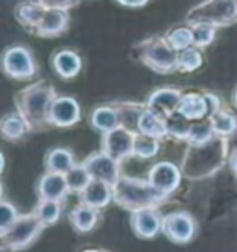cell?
I'll use <instances>...</instances> for the list:
<instances>
[{
  "instance_id": "obj_1",
  "label": "cell",
  "mask_w": 237,
  "mask_h": 252,
  "mask_svg": "<svg viewBox=\"0 0 237 252\" xmlns=\"http://www.w3.org/2000/svg\"><path fill=\"white\" fill-rule=\"evenodd\" d=\"M228 137L213 135L211 139L198 145H189L182 161V173L189 180H202L215 174L226 161Z\"/></svg>"
},
{
  "instance_id": "obj_2",
  "label": "cell",
  "mask_w": 237,
  "mask_h": 252,
  "mask_svg": "<svg viewBox=\"0 0 237 252\" xmlns=\"http://www.w3.org/2000/svg\"><path fill=\"white\" fill-rule=\"evenodd\" d=\"M56 96V89L47 82H35L15 94V108L28 123L30 130H43L50 126L48 113Z\"/></svg>"
},
{
  "instance_id": "obj_3",
  "label": "cell",
  "mask_w": 237,
  "mask_h": 252,
  "mask_svg": "<svg viewBox=\"0 0 237 252\" xmlns=\"http://www.w3.org/2000/svg\"><path fill=\"white\" fill-rule=\"evenodd\" d=\"M167 195L161 193L152 186L148 178H132L120 174L115 184H113V202L128 212H137L145 208H158L167 200Z\"/></svg>"
},
{
  "instance_id": "obj_4",
  "label": "cell",
  "mask_w": 237,
  "mask_h": 252,
  "mask_svg": "<svg viewBox=\"0 0 237 252\" xmlns=\"http://www.w3.org/2000/svg\"><path fill=\"white\" fill-rule=\"evenodd\" d=\"M135 58L150 71L159 74H171L178 71V50L171 47L165 35H154L150 39L135 45Z\"/></svg>"
},
{
  "instance_id": "obj_5",
  "label": "cell",
  "mask_w": 237,
  "mask_h": 252,
  "mask_svg": "<svg viewBox=\"0 0 237 252\" xmlns=\"http://www.w3.org/2000/svg\"><path fill=\"white\" fill-rule=\"evenodd\" d=\"M187 24L207 23L215 28H226L237 23V0H202L191 8L185 17Z\"/></svg>"
},
{
  "instance_id": "obj_6",
  "label": "cell",
  "mask_w": 237,
  "mask_h": 252,
  "mask_svg": "<svg viewBox=\"0 0 237 252\" xmlns=\"http://www.w3.org/2000/svg\"><path fill=\"white\" fill-rule=\"evenodd\" d=\"M43 228H45V224L35 215V212L19 215V219L11 226L2 230V249L13 252L24 251L26 247H30L39 237Z\"/></svg>"
},
{
  "instance_id": "obj_7",
  "label": "cell",
  "mask_w": 237,
  "mask_h": 252,
  "mask_svg": "<svg viewBox=\"0 0 237 252\" xmlns=\"http://www.w3.org/2000/svg\"><path fill=\"white\" fill-rule=\"evenodd\" d=\"M2 69L13 80H30L37 72L33 54L23 45L9 47L2 56Z\"/></svg>"
},
{
  "instance_id": "obj_8",
  "label": "cell",
  "mask_w": 237,
  "mask_h": 252,
  "mask_svg": "<svg viewBox=\"0 0 237 252\" xmlns=\"http://www.w3.org/2000/svg\"><path fill=\"white\" fill-rule=\"evenodd\" d=\"M161 232L165 234L169 241L176 245H185L197 234V220L187 212H173L163 215V228Z\"/></svg>"
},
{
  "instance_id": "obj_9",
  "label": "cell",
  "mask_w": 237,
  "mask_h": 252,
  "mask_svg": "<svg viewBox=\"0 0 237 252\" xmlns=\"http://www.w3.org/2000/svg\"><path fill=\"white\" fill-rule=\"evenodd\" d=\"M135 134L137 132L130 130L126 126H117V128L102 134V150L111 158H115L117 161H122L134 154Z\"/></svg>"
},
{
  "instance_id": "obj_10",
  "label": "cell",
  "mask_w": 237,
  "mask_h": 252,
  "mask_svg": "<svg viewBox=\"0 0 237 252\" xmlns=\"http://www.w3.org/2000/svg\"><path fill=\"white\" fill-rule=\"evenodd\" d=\"M84 167H86L93 180H102L108 184H115L120 178V161H117L115 158H111L110 154H106L104 150L95 152L89 158L84 159Z\"/></svg>"
},
{
  "instance_id": "obj_11",
  "label": "cell",
  "mask_w": 237,
  "mask_h": 252,
  "mask_svg": "<svg viewBox=\"0 0 237 252\" xmlns=\"http://www.w3.org/2000/svg\"><path fill=\"white\" fill-rule=\"evenodd\" d=\"M182 174V169L174 165L173 161H159L148 171V182L158 191L165 193L167 197H171L180 186Z\"/></svg>"
},
{
  "instance_id": "obj_12",
  "label": "cell",
  "mask_w": 237,
  "mask_h": 252,
  "mask_svg": "<svg viewBox=\"0 0 237 252\" xmlns=\"http://www.w3.org/2000/svg\"><path fill=\"white\" fill-rule=\"evenodd\" d=\"M80 119H82L80 104L72 96H56L52 108H50V113H48L50 126L71 128L76 123H80Z\"/></svg>"
},
{
  "instance_id": "obj_13",
  "label": "cell",
  "mask_w": 237,
  "mask_h": 252,
  "mask_svg": "<svg viewBox=\"0 0 237 252\" xmlns=\"http://www.w3.org/2000/svg\"><path fill=\"white\" fill-rule=\"evenodd\" d=\"M130 224L135 236L141 239H152L156 237L163 228V215L158 212V208H145L132 212Z\"/></svg>"
},
{
  "instance_id": "obj_14",
  "label": "cell",
  "mask_w": 237,
  "mask_h": 252,
  "mask_svg": "<svg viewBox=\"0 0 237 252\" xmlns=\"http://www.w3.org/2000/svg\"><path fill=\"white\" fill-rule=\"evenodd\" d=\"M67 26H69V9L47 8L33 33L39 37H58L67 30Z\"/></svg>"
},
{
  "instance_id": "obj_15",
  "label": "cell",
  "mask_w": 237,
  "mask_h": 252,
  "mask_svg": "<svg viewBox=\"0 0 237 252\" xmlns=\"http://www.w3.org/2000/svg\"><path fill=\"white\" fill-rule=\"evenodd\" d=\"M183 93L180 89H174V87H159L156 91H152L150 96L147 98V106L150 110L158 111L159 115L169 117L171 113L178 111L180 100H182Z\"/></svg>"
},
{
  "instance_id": "obj_16",
  "label": "cell",
  "mask_w": 237,
  "mask_h": 252,
  "mask_svg": "<svg viewBox=\"0 0 237 252\" xmlns=\"http://www.w3.org/2000/svg\"><path fill=\"white\" fill-rule=\"evenodd\" d=\"M71 193L65 174L48 173L43 174L37 182V197L39 200H63Z\"/></svg>"
},
{
  "instance_id": "obj_17",
  "label": "cell",
  "mask_w": 237,
  "mask_h": 252,
  "mask_svg": "<svg viewBox=\"0 0 237 252\" xmlns=\"http://www.w3.org/2000/svg\"><path fill=\"white\" fill-rule=\"evenodd\" d=\"M113 200V186L102 180H91L82 193L80 202L87 206H93L96 210H102Z\"/></svg>"
},
{
  "instance_id": "obj_18",
  "label": "cell",
  "mask_w": 237,
  "mask_h": 252,
  "mask_svg": "<svg viewBox=\"0 0 237 252\" xmlns=\"http://www.w3.org/2000/svg\"><path fill=\"white\" fill-rule=\"evenodd\" d=\"M52 67L56 74L63 80H71L78 76L82 71V58L74 50H59L52 56Z\"/></svg>"
},
{
  "instance_id": "obj_19",
  "label": "cell",
  "mask_w": 237,
  "mask_h": 252,
  "mask_svg": "<svg viewBox=\"0 0 237 252\" xmlns=\"http://www.w3.org/2000/svg\"><path fill=\"white\" fill-rule=\"evenodd\" d=\"M47 8L41 4L39 0H24L19 2L15 6V19L23 24L26 30L33 32L35 26L39 24V21L43 19Z\"/></svg>"
},
{
  "instance_id": "obj_20",
  "label": "cell",
  "mask_w": 237,
  "mask_h": 252,
  "mask_svg": "<svg viewBox=\"0 0 237 252\" xmlns=\"http://www.w3.org/2000/svg\"><path fill=\"white\" fill-rule=\"evenodd\" d=\"M137 132L163 139V137L169 135L167 134V117L159 115L158 111L150 110L147 106L145 111L141 113V117H139V123H137Z\"/></svg>"
},
{
  "instance_id": "obj_21",
  "label": "cell",
  "mask_w": 237,
  "mask_h": 252,
  "mask_svg": "<svg viewBox=\"0 0 237 252\" xmlns=\"http://www.w3.org/2000/svg\"><path fill=\"white\" fill-rule=\"evenodd\" d=\"M98 219H100L98 210L87 204L76 206L71 212V215H69V220H71L72 228L76 230V232H80V234L91 232V230L98 224Z\"/></svg>"
},
{
  "instance_id": "obj_22",
  "label": "cell",
  "mask_w": 237,
  "mask_h": 252,
  "mask_svg": "<svg viewBox=\"0 0 237 252\" xmlns=\"http://www.w3.org/2000/svg\"><path fill=\"white\" fill-rule=\"evenodd\" d=\"M178 111L189 121H202L207 117V104L204 93H185L180 100Z\"/></svg>"
},
{
  "instance_id": "obj_23",
  "label": "cell",
  "mask_w": 237,
  "mask_h": 252,
  "mask_svg": "<svg viewBox=\"0 0 237 252\" xmlns=\"http://www.w3.org/2000/svg\"><path fill=\"white\" fill-rule=\"evenodd\" d=\"M91 126L98 130V132H110L113 128L120 126V117H118V111L117 108L110 104V106H98L93 110L91 113Z\"/></svg>"
},
{
  "instance_id": "obj_24",
  "label": "cell",
  "mask_w": 237,
  "mask_h": 252,
  "mask_svg": "<svg viewBox=\"0 0 237 252\" xmlns=\"http://www.w3.org/2000/svg\"><path fill=\"white\" fill-rule=\"evenodd\" d=\"M0 132L6 141H19L24 135L30 132V126L24 121V117L17 111V113H8L0 123Z\"/></svg>"
},
{
  "instance_id": "obj_25",
  "label": "cell",
  "mask_w": 237,
  "mask_h": 252,
  "mask_svg": "<svg viewBox=\"0 0 237 252\" xmlns=\"http://www.w3.org/2000/svg\"><path fill=\"white\" fill-rule=\"evenodd\" d=\"M76 165L74 163V156L69 149H52L48 150L47 158H45V169L48 173H59V174H67L72 167Z\"/></svg>"
},
{
  "instance_id": "obj_26",
  "label": "cell",
  "mask_w": 237,
  "mask_h": 252,
  "mask_svg": "<svg viewBox=\"0 0 237 252\" xmlns=\"http://www.w3.org/2000/svg\"><path fill=\"white\" fill-rule=\"evenodd\" d=\"M209 123L213 126L215 135H222V137H230L237 132V117L226 108H219L213 115L209 117Z\"/></svg>"
},
{
  "instance_id": "obj_27",
  "label": "cell",
  "mask_w": 237,
  "mask_h": 252,
  "mask_svg": "<svg viewBox=\"0 0 237 252\" xmlns=\"http://www.w3.org/2000/svg\"><path fill=\"white\" fill-rule=\"evenodd\" d=\"M118 111V117H120V125L130 128L137 132V123H139V117L141 113L147 108V102L145 104H137V102H115L113 104Z\"/></svg>"
},
{
  "instance_id": "obj_28",
  "label": "cell",
  "mask_w": 237,
  "mask_h": 252,
  "mask_svg": "<svg viewBox=\"0 0 237 252\" xmlns=\"http://www.w3.org/2000/svg\"><path fill=\"white\" fill-rule=\"evenodd\" d=\"M193 126V121L182 115L180 111H174L167 117V134L173 139H183L187 141V135H189V130Z\"/></svg>"
},
{
  "instance_id": "obj_29",
  "label": "cell",
  "mask_w": 237,
  "mask_h": 252,
  "mask_svg": "<svg viewBox=\"0 0 237 252\" xmlns=\"http://www.w3.org/2000/svg\"><path fill=\"white\" fill-rule=\"evenodd\" d=\"M158 152H159V139L158 137L141 134V132H137V134H135L134 156L141 158V159H150V158H154Z\"/></svg>"
},
{
  "instance_id": "obj_30",
  "label": "cell",
  "mask_w": 237,
  "mask_h": 252,
  "mask_svg": "<svg viewBox=\"0 0 237 252\" xmlns=\"http://www.w3.org/2000/svg\"><path fill=\"white\" fill-rule=\"evenodd\" d=\"M191 30H193V47L197 48H206L209 47L215 41V35H217V28L213 24L207 23H193L189 24Z\"/></svg>"
},
{
  "instance_id": "obj_31",
  "label": "cell",
  "mask_w": 237,
  "mask_h": 252,
  "mask_svg": "<svg viewBox=\"0 0 237 252\" xmlns=\"http://www.w3.org/2000/svg\"><path fill=\"white\" fill-rule=\"evenodd\" d=\"M202 52L197 47H189L178 52V71L180 72H193L202 67Z\"/></svg>"
},
{
  "instance_id": "obj_32",
  "label": "cell",
  "mask_w": 237,
  "mask_h": 252,
  "mask_svg": "<svg viewBox=\"0 0 237 252\" xmlns=\"http://www.w3.org/2000/svg\"><path fill=\"white\" fill-rule=\"evenodd\" d=\"M33 212H35V215L43 220L45 226H50V224H54L56 220L59 219V215H61V202H59V200H39Z\"/></svg>"
},
{
  "instance_id": "obj_33",
  "label": "cell",
  "mask_w": 237,
  "mask_h": 252,
  "mask_svg": "<svg viewBox=\"0 0 237 252\" xmlns=\"http://www.w3.org/2000/svg\"><path fill=\"white\" fill-rule=\"evenodd\" d=\"M165 37L171 43V47L174 50H178V52L193 47V30H191V26H176V28L167 32Z\"/></svg>"
},
{
  "instance_id": "obj_34",
  "label": "cell",
  "mask_w": 237,
  "mask_h": 252,
  "mask_svg": "<svg viewBox=\"0 0 237 252\" xmlns=\"http://www.w3.org/2000/svg\"><path fill=\"white\" fill-rule=\"evenodd\" d=\"M65 178H67L69 189H71L72 193H82V191L89 186V182L93 180V178H91V174H89V171L84 167V163L72 167L71 171L65 174Z\"/></svg>"
},
{
  "instance_id": "obj_35",
  "label": "cell",
  "mask_w": 237,
  "mask_h": 252,
  "mask_svg": "<svg viewBox=\"0 0 237 252\" xmlns=\"http://www.w3.org/2000/svg\"><path fill=\"white\" fill-rule=\"evenodd\" d=\"M215 135L213 132V126L209 123V119L207 121H193V126H191L189 130V135H187V143L189 145H198V143H204L207 139H211Z\"/></svg>"
},
{
  "instance_id": "obj_36",
  "label": "cell",
  "mask_w": 237,
  "mask_h": 252,
  "mask_svg": "<svg viewBox=\"0 0 237 252\" xmlns=\"http://www.w3.org/2000/svg\"><path fill=\"white\" fill-rule=\"evenodd\" d=\"M17 219H19V212H17L15 206L8 202V200H2V206H0V228L6 230Z\"/></svg>"
},
{
  "instance_id": "obj_37",
  "label": "cell",
  "mask_w": 237,
  "mask_h": 252,
  "mask_svg": "<svg viewBox=\"0 0 237 252\" xmlns=\"http://www.w3.org/2000/svg\"><path fill=\"white\" fill-rule=\"evenodd\" d=\"M45 8H59V9H71L78 4L80 0H39Z\"/></svg>"
},
{
  "instance_id": "obj_38",
  "label": "cell",
  "mask_w": 237,
  "mask_h": 252,
  "mask_svg": "<svg viewBox=\"0 0 237 252\" xmlns=\"http://www.w3.org/2000/svg\"><path fill=\"white\" fill-rule=\"evenodd\" d=\"M204 94H206V104H207V119H209L215 111L219 110V108H222L221 98H219L217 94H213V93H204Z\"/></svg>"
},
{
  "instance_id": "obj_39",
  "label": "cell",
  "mask_w": 237,
  "mask_h": 252,
  "mask_svg": "<svg viewBox=\"0 0 237 252\" xmlns=\"http://www.w3.org/2000/svg\"><path fill=\"white\" fill-rule=\"evenodd\" d=\"M115 2L126 8H143L145 4H148V0H115Z\"/></svg>"
},
{
  "instance_id": "obj_40",
  "label": "cell",
  "mask_w": 237,
  "mask_h": 252,
  "mask_svg": "<svg viewBox=\"0 0 237 252\" xmlns=\"http://www.w3.org/2000/svg\"><path fill=\"white\" fill-rule=\"evenodd\" d=\"M230 165H232V171L237 174V152L232 156V159H230Z\"/></svg>"
},
{
  "instance_id": "obj_41",
  "label": "cell",
  "mask_w": 237,
  "mask_h": 252,
  "mask_svg": "<svg viewBox=\"0 0 237 252\" xmlns=\"http://www.w3.org/2000/svg\"><path fill=\"white\" fill-rule=\"evenodd\" d=\"M234 106L237 108V89H236V93H234Z\"/></svg>"
},
{
  "instance_id": "obj_42",
  "label": "cell",
  "mask_w": 237,
  "mask_h": 252,
  "mask_svg": "<svg viewBox=\"0 0 237 252\" xmlns=\"http://www.w3.org/2000/svg\"><path fill=\"white\" fill-rule=\"evenodd\" d=\"M84 252H102V251H98V249H87V251Z\"/></svg>"
},
{
  "instance_id": "obj_43",
  "label": "cell",
  "mask_w": 237,
  "mask_h": 252,
  "mask_svg": "<svg viewBox=\"0 0 237 252\" xmlns=\"http://www.w3.org/2000/svg\"><path fill=\"white\" fill-rule=\"evenodd\" d=\"M102 252H106V251H102Z\"/></svg>"
}]
</instances>
